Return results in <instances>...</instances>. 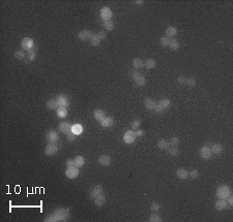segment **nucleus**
I'll return each mask as SVG.
<instances>
[{
    "instance_id": "1",
    "label": "nucleus",
    "mask_w": 233,
    "mask_h": 222,
    "mask_svg": "<svg viewBox=\"0 0 233 222\" xmlns=\"http://www.w3.org/2000/svg\"><path fill=\"white\" fill-rule=\"evenodd\" d=\"M69 217V210L66 208H60L55 210L50 216L45 219L46 222H59V221H65Z\"/></svg>"
},
{
    "instance_id": "2",
    "label": "nucleus",
    "mask_w": 233,
    "mask_h": 222,
    "mask_svg": "<svg viewBox=\"0 0 233 222\" xmlns=\"http://www.w3.org/2000/svg\"><path fill=\"white\" fill-rule=\"evenodd\" d=\"M231 189L229 186L227 185H221L219 188L217 189V196L219 197V200H226L227 197L231 195Z\"/></svg>"
},
{
    "instance_id": "3",
    "label": "nucleus",
    "mask_w": 233,
    "mask_h": 222,
    "mask_svg": "<svg viewBox=\"0 0 233 222\" xmlns=\"http://www.w3.org/2000/svg\"><path fill=\"white\" fill-rule=\"evenodd\" d=\"M170 105H171V102H170V100L167 99V98H164V99L160 100V101H159V103H157V105H155V108H154V110H153V111H154L155 113H162L164 110L170 108Z\"/></svg>"
},
{
    "instance_id": "4",
    "label": "nucleus",
    "mask_w": 233,
    "mask_h": 222,
    "mask_svg": "<svg viewBox=\"0 0 233 222\" xmlns=\"http://www.w3.org/2000/svg\"><path fill=\"white\" fill-rule=\"evenodd\" d=\"M136 138H137V135H136L135 131L134 130H128L124 135V142L130 145V144H133L136 141Z\"/></svg>"
},
{
    "instance_id": "5",
    "label": "nucleus",
    "mask_w": 233,
    "mask_h": 222,
    "mask_svg": "<svg viewBox=\"0 0 233 222\" xmlns=\"http://www.w3.org/2000/svg\"><path fill=\"white\" fill-rule=\"evenodd\" d=\"M93 35L94 34L91 30H82V31H80L79 33H78V37H79V39L82 41L89 40V39L91 40V38Z\"/></svg>"
},
{
    "instance_id": "6",
    "label": "nucleus",
    "mask_w": 233,
    "mask_h": 222,
    "mask_svg": "<svg viewBox=\"0 0 233 222\" xmlns=\"http://www.w3.org/2000/svg\"><path fill=\"white\" fill-rule=\"evenodd\" d=\"M21 47H22L23 50L26 51L31 50L34 47V40L32 38H30V37H25V38H23L22 41H21Z\"/></svg>"
},
{
    "instance_id": "7",
    "label": "nucleus",
    "mask_w": 233,
    "mask_h": 222,
    "mask_svg": "<svg viewBox=\"0 0 233 222\" xmlns=\"http://www.w3.org/2000/svg\"><path fill=\"white\" fill-rule=\"evenodd\" d=\"M58 146L56 145V143H50L49 145L46 146V149H45V153H46L47 156H53L58 152Z\"/></svg>"
},
{
    "instance_id": "8",
    "label": "nucleus",
    "mask_w": 233,
    "mask_h": 222,
    "mask_svg": "<svg viewBox=\"0 0 233 222\" xmlns=\"http://www.w3.org/2000/svg\"><path fill=\"white\" fill-rule=\"evenodd\" d=\"M78 175H79V170H78L77 166H67V168L65 170V176L69 179H75V178L78 177Z\"/></svg>"
},
{
    "instance_id": "9",
    "label": "nucleus",
    "mask_w": 233,
    "mask_h": 222,
    "mask_svg": "<svg viewBox=\"0 0 233 222\" xmlns=\"http://www.w3.org/2000/svg\"><path fill=\"white\" fill-rule=\"evenodd\" d=\"M132 77L134 79V81H135V83L138 85V86H144L145 85V83H146V80H145V77H143V75H141L139 73H137V71H133L132 73Z\"/></svg>"
},
{
    "instance_id": "10",
    "label": "nucleus",
    "mask_w": 233,
    "mask_h": 222,
    "mask_svg": "<svg viewBox=\"0 0 233 222\" xmlns=\"http://www.w3.org/2000/svg\"><path fill=\"white\" fill-rule=\"evenodd\" d=\"M211 155H213V153H211V150H210L209 146H204V147L201 148V150H200V156H201L202 159L208 160L211 157Z\"/></svg>"
},
{
    "instance_id": "11",
    "label": "nucleus",
    "mask_w": 233,
    "mask_h": 222,
    "mask_svg": "<svg viewBox=\"0 0 233 222\" xmlns=\"http://www.w3.org/2000/svg\"><path fill=\"white\" fill-rule=\"evenodd\" d=\"M101 18L104 21H109L112 18V10L109 8V7H103L101 9Z\"/></svg>"
},
{
    "instance_id": "12",
    "label": "nucleus",
    "mask_w": 233,
    "mask_h": 222,
    "mask_svg": "<svg viewBox=\"0 0 233 222\" xmlns=\"http://www.w3.org/2000/svg\"><path fill=\"white\" fill-rule=\"evenodd\" d=\"M59 108H67L69 105V100L65 95H58L56 97Z\"/></svg>"
},
{
    "instance_id": "13",
    "label": "nucleus",
    "mask_w": 233,
    "mask_h": 222,
    "mask_svg": "<svg viewBox=\"0 0 233 222\" xmlns=\"http://www.w3.org/2000/svg\"><path fill=\"white\" fill-rule=\"evenodd\" d=\"M98 162L104 166H108L112 163V158L109 156V155H102V156L98 157Z\"/></svg>"
},
{
    "instance_id": "14",
    "label": "nucleus",
    "mask_w": 233,
    "mask_h": 222,
    "mask_svg": "<svg viewBox=\"0 0 233 222\" xmlns=\"http://www.w3.org/2000/svg\"><path fill=\"white\" fill-rule=\"evenodd\" d=\"M176 177L180 180H187L189 179V172L185 168H180L176 170Z\"/></svg>"
},
{
    "instance_id": "15",
    "label": "nucleus",
    "mask_w": 233,
    "mask_h": 222,
    "mask_svg": "<svg viewBox=\"0 0 233 222\" xmlns=\"http://www.w3.org/2000/svg\"><path fill=\"white\" fill-rule=\"evenodd\" d=\"M58 133L55 130H50V131L47 133V140H48L49 143H56L58 141Z\"/></svg>"
},
{
    "instance_id": "16",
    "label": "nucleus",
    "mask_w": 233,
    "mask_h": 222,
    "mask_svg": "<svg viewBox=\"0 0 233 222\" xmlns=\"http://www.w3.org/2000/svg\"><path fill=\"white\" fill-rule=\"evenodd\" d=\"M103 192H104L103 186H102V185H96V186H94L93 188H92L91 192H90V196H91L92 198H94V197H96L98 195L103 194Z\"/></svg>"
},
{
    "instance_id": "17",
    "label": "nucleus",
    "mask_w": 233,
    "mask_h": 222,
    "mask_svg": "<svg viewBox=\"0 0 233 222\" xmlns=\"http://www.w3.org/2000/svg\"><path fill=\"white\" fill-rule=\"evenodd\" d=\"M215 209H217L218 211H223V210H225V209L229 208L228 204H227L226 200H219L215 202Z\"/></svg>"
},
{
    "instance_id": "18",
    "label": "nucleus",
    "mask_w": 233,
    "mask_h": 222,
    "mask_svg": "<svg viewBox=\"0 0 233 222\" xmlns=\"http://www.w3.org/2000/svg\"><path fill=\"white\" fill-rule=\"evenodd\" d=\"M59 130L62 133H69V131H72V125L69 122H62L59 124Z\"/></svg>"
},
{
    "instance_id": "19",
    "label": "nucleus",
    "mask_w": 233,
    "mask_h": 222,
    "mask_svg": "<svg viewBox=\"0 0 233 222\" xmlns=\"http://www.w3.org/2000/svg\"><path fill=\"white\" fill-rule=\"evenodd\" d=\"M144 105H145V108H146L148 111H152V110H154L155 105H157V102H155L153 99H151V98L148 97L144 100Z\"/></svg>"
},
{
    "instance_id": "20",
    "label": "nucleus",
    "mask_w": 233,
    "mask_h": 222,
    "mask_svg": "<svg viewBox=\"0 0 233 222\" xmlns=\"http://www.w3.org/2000/svg\"><path fill=\"white\" fill-rule=\"evenodd\" d=\"M113 124H114V119L112 117H105L101 121V125L103 127H111Z\"/></svg>"
},
{
    "instance_id": "21",
    "label": "nucleus",
    "mask_w": 233,
    "mask_h": 222,
    "mask_svg": "<svg viewBox=\"0 0 233 222\" xmlns=\"http://www.w3.org/2000/svg\"><path fill=\"white\" fill-rule=\"evenodd\" d=\"M93 117H94V119H95L96 121L101 122V121L105 118V113H104L103 110L98 109V110H95V111L93 112Z\"/></svg>"
},
{
    "instance_id": "22",
    "label": "nucleus",
    "mask_w": 233,
    "mask_h": 222,
    "mask_svg": "<svg viewBox=\"0 0 233 222\" xmlns=\"http://www.w3.org/2000/svg\"><path fill=\"white\" fill-rule=\"evenodd\" d=\"M106 202V197L103 194L98 195L96 197H94V204L96 207H103Z\"/></svg>"
},
{
    "instance_id": "23",
    "label": "nucleus",
    "mask_w": 233,
    "mask_h": 222,
    "mask_svg": "<svg viewBox=\"0 0 233 222\" xmlns=\"http://www.w3.org/2000/svg\"><path fill=\"white\" fill-rule=\"evenodd\" d=\"M47 107H48L49 110H57L58 108H59V105H58V102H57V100H56V98H52V99L48 100Z\"/></svg>"
},
{
    "instance_id": "24",
    "label": "nucleus",
    "mask_w": 233,
    "mask_h": 222,
    "mask_svg": "<svg viewBox=\"0 0 233 222\" xmlns=\"http://www.w3.org/2000/svg\"><path fill=\"white\" fill-rule=\"evenodd\" d=\"M74 161H75V165L77 166V168H82V166L85 164L84 157L81 156V155H78V156H76L75 159H74Z\"/></svg>"
},
{
    "instance_id": "25",
    "label": "nucleus",
    "mask_w": 233,
    "mask_h": 222,
    "mask_svg": "<svg viewBox=\"0 0 233 222\" xmlns=\"http://www.w3.org/2000/svg\"><path fill=\"white\" fill-rule=\"evenodd\" d=\"M166 36L167 37H173L175 36L176 34H177V30H176L175 27H173V26H170V27H167V29H166Z\"/></svg>"
},
{
    "instance_id": "26",
    "label": "nucleus",
    "mask_w": 233,
    "mask_h": 222,
    "mask_svg": "<svg viewBox=\"0 0 233 222\" xmlns=\"http://www.w3.org/2000/svg\"><path fill=\"white\" fill-rule=\"evenodd\" d=\"M210 150H211V153L213 154H221L222 151H223V147H222L221 144H215V145L211 146V148H210Z\"/></svg>"
},
{
    "instance_id": "27",
    "label": "nucleus",
    "mask_w": 233,
    "mask_h": 222,
    "mask_svg": "<svg viewBox=\"0 0 233 222\" xmlns=\"http://www.w3.org/2000/svg\"><path fill=\"white\" fill-rule=\"evenodd\" d=\"M170 49H171L172 51H177L179 49V43H178V40L177 39H175V38H172V39H170V41H169V45H168Z\"/></svg>"
},
{
    "instance_id": "28",
    "label": "nucleus",
    "mask_w": 233,
    "mask_h": 222,
    "mask_svg": "<svg viewBox=\"0 0 233 222\" xmlns=\"http://www.w3.org/2000/svg\"><path fill=\"white\" fill-rule=\"evenodd\" d=\"M72 132H74V133L76 134V135H79V134H81L83 132V127L82 125L80 124H75L72 126Z\"/></svg>"
},
{
    "instance_id": "29",
    "label": "nucleus",
    "mask_w": 233,
    "mask_h": 222,
    "mask_svg": "<svg viewBox=\"0 0 233 222\" xmlns=\"http://www.w3.org/2000/svg\"><path fill=\"white\" fill-rule=\"evenodd\" d=\"M133 66L136 69H140V68L144 67V61L142 59H139V58H136V59L133 60Z\"/></svg>"
},
{
    "instance_id": "30",
    "label": "nucleus",
    "mask_w": 233,
    "mask_h": 222,
    "mask_svg": "<svg viewBox=\"0 0 233 222\" xmlns=\"http://www.w3.org/2000/svg\"><path fill=\"white\" fill-rule=\"evenodd\" d=\"M144 66L147 69H153L157 66V62H155L154 59H147L146 61L144 62Z\"/></svg>"
},
{
    "instance_id": "31",
    "label": "nucleus",
    "mask_w": 233,
    "mask_h": 222,
    "mask_svg": "<svg viewBox=\"0 0 233 222\" xmlns=\"http://www.w3.org/2000/svg\"><path fill=\"white\" fill-rule=\"evenodd\" d=\"M56 114L59 118H65L67 116V110H66V108H58L56 110Z\"/></svg>"
},
{
    "instance_id": "32",
    "label": "nucleus",
    "mask_w": 233,
    "mask_h": 222,
    "mask_svg": "<svg viewBox=\"0 0 233 222\" xmlns=\"http://www.w3.org/2000/svg\"><path fill=\"white\" fill-rule=\"evenodd\" d=\"M168 153H169L171 156H177L179 154V149L176 146H170L168 148Z\"/></svg>"
},
{
    "instance_id": "33",
    "label": "nucleus",
    "mask_w": 233,
    "mask_h": 222,
    "mask_svg": "<svg viewBox=\"0 0 233 222\" xmlns=\"http://www.w3.org/2000/svg\"><path fill=\"white\" fill-rule=\"evenodd\" d=\"M27 57H28V59H29L30 61H33V60H35V58H36V50L34 49V47H33L31 50L27 51Z\"/></svg>"
},
{
    "instance_id": "34",
    "label": "nucleus",
    "mask_w": 233,
    "mask_h": 222,
    "mask_svg": "<svg viewBox=\"0 0 233 222\" xmlns=\"http://www.w3.org/2000/svg\"><path fill=\"white\" fill-rule=\"evenodd\" d=\"M158 147L160 148L161 150H167L168 148L170 147V144L168 143L166 140H161L158 143Z\"/></svg>"
},
{
    "instance_id": "35",
    "label": "nucleus",
    "mask_w": 233,
    "mask_h": 222,
    "mask_svg": "<svg viewBox=\"0 0 233 222\" xmlns=\"http://www.w3.org/2000/svg\"><path fill=\"white\" fill-rule=\"evenodd\" d=\"M104 28L107 29L108 31H112L114 29V23L111 20L109 21H104Z\"/></svg>"
},
{
    "instance_id": "36",
    "label": "nucleus",
    "mask_w": 233,
    "mask_h": 222,
    "mask_svg": "<svg viewBox=\"0 0 233 222\" xmlns=\"http://www.w3.org/2000/svg\"><path fill=\"white\" fill-rule=\"evenodd\" d=\"M162 218H161V216L159 215L158 213H153L150 215V217H149L148 221L149 222H161L162 221Z\"/></svg>"
},
{
    "instance_id": "37",
    "label": "nucleus",
    "mask_w": 233,
    "mask_h": 222,
    "mask_svg": "<svg viewBox=\"0 0 233 222\" xmlns=\"http://www.w3.org/2000/svg\"><path fill=\"white\" fill-rule=\"evenodd\" d=\"M26 56V53L24 51H16L15 52V57H16L18 60H23Z\"/></svg>"
},
{
    "instance_id": "38",
    "label": "nucleus",
    "mask_w": 233,
    "mask_h": 222,
    "mask_svg": "<svg viewBox=\"0 0 233 222\" xmlns=\"http://www.w3.org/2000/svg\"><path fill=\"white\" fill-rule=\"evenodd\" d=\"M90 43H91L92 47H98V45H100V43H101V39L98 38V36L96 34H94L93 36H92L91 40H90Z\"/></svg>"
},
{
    "instance_id": "39",
    "label": "nucleus",
    "mask_w": 233,
    "mask_h": 222,
    "mask_svg": "<svg viewBox=\"0 0 233 222\" xmlns=\"http://www.w3.org/2000/svg\"><path fill=\"white\" fill-rule=\"evenodd\" d=\"M150 210H151V211H153V212L160 211V210H161V205L159 204V202H152L150 204Z\"/></svg>"
},
{
    "instance_id": "40",
    "label": "nucleus",
    "mask_w": 233,
    "mask_h": 222,
    "mask_svg": "<svg viewBox=\"0 0 233 222\" xmlns=\"http://www.w3.org/2000/svg\"><path fill=\"white\" fill-rule=\"evenodd\" d=\"M185 85H187L191 88H194L196 86V80L194 77H189V79L185 80Z\"/></svg>"
},
{
    "instance_id": "41",
    "label": "nucleus",
    "mask_w": 233,
    "mask_h": 222,
    "mask_svg": "<svg viewBox=\"0 0 233 222\" xmlns=\"http://www.w3.org/2000/svg\"><path fill=\"white\" fill-rule=\"evenodd\" d=\"M76 138H77V135H76L74 132L69 131V133H66V140H67V142H69V143H73L74 141H76Z\"/></svg>"
},
{
    "instance_id": "42",
    "label": "nucleus",
    "mask_w": 233,
    "mask_h": 222,
    "mask_svg": "<svg viewBox=\"0 0 233 222\" xmlns=\"http://www.w3.org/2000/svg\"><path fill=\"white\" fill-rule=\"evenodd\" d=\"M169 41H170L169 37L164 36L160 39V45H162V47H168V45H169Z\"/></svg>"
},
{
    "instance_id": "43",
    "label": "nucleus",
    "mask_w": 233,
    "mask_h": 222,
    "mask_svg": "<svg viewBox=\"0 0 233 222\" xmlns=\"http://www.w3.org/2000/svg\"><path fill=\"white\" fill-rule=\"evenodd\" d=\"M199 176H200V172H199L198 170H192L189 172V177L192 178V179H197Z\"/></svg>"
},
{
    "instance_id": "44",
    "label": "nucleus",
    "mask_w": 233,
    "mask_h": 222,
    "mask_svg": "<svg viewBox=\"0 0 233 222\" xmlns=\"http://www.w3.org/2000/svg\"><path fill=\"white\" fill-rule=\"evenodd\" d=\"M140 125H141V121L140 120H134L131 124V127L133 128V130H137L139 129Z\"/></svg>"
},
{
    "instance_id": "45",
    "label": "nucleus",
    "mask_w": 233,
    "mask_h": 222,
    "mask_svg": "<svg viewBox=\"0 0 233 222\" xmlns=\"http://www.w3.org/2000/svg\"><path fill=\"white\" fill-rule=\"evenodd\" d=\"M169 144H170V146H176V147H177V146L179 145V138H177V136H173V138L170 140Z\"/></svg>"
},
{
    "instance_id": "46",
    "label": "nucleus",
    "mask_w": 233,
    "mask_h": 222,
    "mask_svg": "<svg viewBox=\"0 0 233 222\" xmlns=\"http://www.w3.org/2000/svg\"><path fill=\"white\" fill-rule=\"evenodd\" d=\"M226 202H227V204H228L229 207H232L233 206V197H232V194H231L230 196L227 197V198H226Z\"/></svg>"
},
{
    "instance_id": "47",
    "label": "nucleus",
    "mask_w": 233,
    "mask_h": 222,
    "mask_svg": "<svg viewBox=\"0 0 233 222\" xmlns=\"http://www.w3.org/2000/svg\"><path fill=\"white\" fill-rule=\"evenodd\" d=\"M185 77H183V75H179L178 77H177V82H178L179 84H185Z\"/></svg>"
},
{
    "instance_id": "48",
    "label": "nucleus",
    "mask_w": 233,
    "mask_h": 222,
    "mask_svg": "<svg viewBox=\"0 0 233 222\" xmlns=\"http://www.w3.org/2000/svg\"><path fill=\"white\" fill-rule=\"evenodd\" d=\"M96 35H98V38L101 39H105L106 38V33L104 31H100V32H98V33H96Z\"/></svg>"
},
{
    "instance_id": "49",
    "label": "nucleus",
    "mask_w": 233,
    "mask_h": 222,
    "mask_svg": "<svg viewBox=\"0 0 233 222\" xmlns=\"http://www.w3.org/2000/svg\"><path fill=\"white\" fill-rule=\"evenodd\" d=\"M66 165H67V166H74V165H75V161H74L73 159H67V160H66Z\"/></svg>"
},
{
    "instance_id": "50",
    "label": "nucleus",
    "mask_w": 233,
    "mask_h": 222,
    "mask_svg": "<svg viewBox=\"0 0 233 222\" xmlns=\"http://www.w3.org/2000/svg\"><path fill=\"white\" fill-rule=\"evenodd\" d=\"M135 133H136V135H137V136H142L144 134V131L142 129H137L135 131Z\"/></svg>"
},
{
    "instance_id": "51",
    "label": "nucleus",
    "mask_w": 233,
    "mask_h": 222,
    "mask_svg": "<svg viewBox=\"0 0 233 222\" xmlns=\"http://www.w3.org/2000/svg\"><path fill=\"white\" fill-rule=\"evenodd\" d=\"M135 3H136V4H137V5H142L144 2H143V0H136Z\"/></svg>"
}]
</instances>
